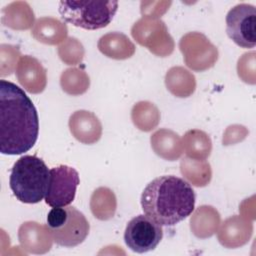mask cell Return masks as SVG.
<instances>
[{"label":"cell","instance_id":"30bf717a","mask_svg":"<svg viewBox=\"0 0 256 256\" xmlns=\"http://www.w3.org/2000/svg\"><path fill=\"white\" fill-rule=\"evenodd\" d=\"M70 130L83 143L96 142L101 135V124L98 119L87 111H77L70 117Z\"/></svg>","mask_w":256,"mask_h":256},{"label":"cell","instance_id":"ba28073f","mask_svg":"<svg viewBox=\"0 0 256 256\" xmlns=\"http://www.w3.org/2000/svg\"><path fill=\"white\" fill-rule=\"evenodd\" d=\"M79 183V174L74 168L67 165L51 168L45 195L46 204L52 208L69 205L75 198Z\"/></svg>","mask_w":256,"mask_h":256},{"label":"cell","instance_id":"6da1fadb","mask_svg":"<svg viewBox=\"0 0 256 256\" xmlns=\"http://www.w3.org/2000/svg\"><path fill=\"white\" fill-rule=\"evenodd\" d=\"M39 118L27 94L16 84L0 81V152L19 155L38 139Z\"/></svg>","mask_w":256,"mask_h":256},{"label":"cell","instance_id":"7c38bea8","mask_svg":"<svg viewBox=\"0 0 256 256\" xmlns=\"http://www.w3.org/2000/svg\"><path fill=\"white\" fill-rule=\"evenodd\" d=\"M32 34L38 41L47 44H56L65 38L67 27L58 19L42 17L36 21Z\"/></svg>","mask_w":256,"mask_h":256},{"label":"cell","instance_id":"277c9868","mask_svg":"<svg viewBox=\"0 0 256 256\" xmlns=\"http://www.w3.org/2000/svg\"><path fill=\"white\" fill-rule=\"evenodd\" d=\"M117 9L116 1H60L58 8L65 22L87 30L106 27Z\"/></svg>","mask_w":256,"mask_h":256},{"label":"cell","instance_id":"8fae6325","mask_svg":"<svg viewBox=\"0 0 256 256\" xmlns=\"http://www.w3.org/2000/svg\"><path fill=\"white\" fill-rule=\"evenodd\" d=\"M99 50L106 56L114 59H126L133 55V43L121 33H109L101 37L98 43Z\"/></svg>","mask_w":256,"mask_h":256},{"label":"cell","instance_id":"8992f818","mask_svg":"<svg viewBox=\"0 0 256 256\" xmlns=\"http://www.w3.org/2000/svg\"><path fill=\"white\" fill-rule=\"evenodd\" d=\"M226 32L238 46L254 48L256 44L255 6L241 3L231 8L226 15Z\"/></svg>","mask_w":256,"mask_h":256},{"label":"cell","instance_id":"9c48e42d","mask_svg":"<svg viewBox=\"0 0 256 256\" xmlns=\"http://www.w3.org/2000/svg\"><path fill=\"white\" fill-rule=\"evenodd\" d=\"M17 78L25 89L31 93L43 91L46 84L45 69L35 59L29 56L21 58L17 67Z\"/></svg>","mask_w":256,"mask_h":256},{"label":"cell","instance_id":"5b68a950","mask_svg":"<svg viewBox=\"0 0 256 256\" xmlns=\"http://www.w3.org/2000/svg\"><path fill=\"white\" fill-rule=\"evenodd\" d=\"M47 228L56 244L75 247L86 239L90 226L82 212L73 206H63L49 211Z\"/></svg>","mask_w":256,"mask_h":256},{"label":"cell","instance_id":"4fadbf2b","mask_svg":"<svg viewBox=\"0 0 256 256\" xmlns=\"http://www.w3.org/2000/svg\"><path fill=\"white\" fill-rule=\"evenodd\" d=\"M151 143L155 152L163 158L173 160L181 155L180 138L172 131H157L151 137Z\"/></svg>","mask_w":256,"mask_h":256},{"label":"cell","instance_id":"7a4b0ae2","mask_svg":"<svg viewBox=\"0 0 256 256\" xmlns=\"http://www.w3.org/2000/svg\"><path fill=\"white\" fill-rule=\"evenodd\" d=\"M141 206L144 214L161 226H173L193 212L195 193L182 178L174 175L160 176L144 188Z\"/></svg>","mask_w":256,"mask_h":256},{"label":"cell","instance_id":"52a82bcc","mask_svg":"<svg viewBox=\"0 0 256 256\" xmlns=\"http://www.w3.org/2000/svg\"><path fill=\"white\" fill-rule=\"evenodd\" d=\"M163 238L160 224L147 215H137L126 225L124 241L127 247L136 253L154 250Z\"/></svg>","mask_w":256,"mask_h":256},{"label":"cell","instance_id":"3957f363","mask_svg":"<svg viewBox=\"0 0 256 256\" xmlns=\"http://www.w3.org/2000/svg\"><path fill=\"white\" fill-rule=\"evenodd\" d=\"M49 177L50 170L41 158L24 155L14 163L9 185L20 202L34 204L45 198Z\"/></svg>","mask_w":256,"mask_h":256}]
</instances>
